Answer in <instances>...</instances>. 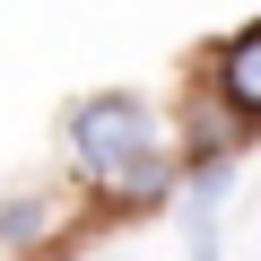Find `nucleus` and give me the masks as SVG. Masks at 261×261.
Returning a JSON list of instances; mask_svg holds the SVG:
<instances>
[{"label": "nucleus", "mask_w": 261, "mask_h": 261, "mask_svg": "<svg viewBox=\"0 0 261 261\" xmlns=\"http://www.w3.org/2000/svg\"><path fill=\"white\" fill-rule=\"evenodd\" d=\"M44 235H53V200L44 192H9V200H0V244H9V252H27Z\"/></svg>", "instance_id": "obj_4"}, {"label": "nucleus", "mask_w": 261, "mask_h": 261, "mask_svg": "<svg viewBox=\"0 0 261 261\" xmlns=\"http://www.w3.org/2000/svg\"><path fill=\"white\" fill-rule=\"evenodd\" d=\"M226 183H235V166H226V157H200V174H192V200H183L192 261H218V200H226Z\"/></svg>", "instance_id": "obj_2"}, {"label": "nucleus", "mask_w": 261, "mask_h": 261, "mask_svg": "<svg viewBox=\"0 0 261 261\" xmlns=\"http://www.w3.org/2000/svg\"><path fill=\"white\" fill-rule=\"evenodd\" d=\"M61 140H70V166H79L87 183L122 192V200H157V192H166L157 122H148V105H140V96H122V87L79 96V105H70V122H61Z\"/></svg>", "instance_id": "obj_1"}, {"label": "nucleus", "mask_w": 261, "mask_h": 261, "mask_svg": "<svg viewBox=\"0 0 261 261\" xmlns=\"http://www.w3.org/2000/svg\"><path fill=\"white\" fill-rule=\"evenodd\" d=\"M218 96H226L244 122H261V27H244V35L218 53Z\"/></svg>", "instance_id": "obj_3"}]
</instances>
